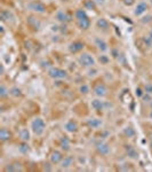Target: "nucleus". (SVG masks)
I'll use <instances>...</instances> for the list:
<instances>
[{"instance_id": "f257e3e1", "label": "nucleus", "mask_w": 152, "mask_h": 172, "mask_svg": "<svg viewBox=\"0 0 152 172\" xmlns=\"http://www.w3.org/2000/svg\"><path fill=\"white\" fill-rule=\"evenodd\" d=\"M30 127H31L32 133H33L34 136L40 137V136H42V134L45 133V131H46V123H45V120H44L41 117H35V118H33V119L31 120Z\"/></svg>"}, {"instance_id": "f03ea898", "label": "nucleus", "mask_w": 152, "mask_h": 172, "mask_svg": "<svg viewBox=\"0 0 152 172\" xmlns=\"http://www.w3.org/2000/svg\"><path fill=\"white\" fill-rule=\"evenodd\" d=\"M76 19H77V21H78V25H79L80 29L87 30V29L91 27V20L88 19L87 13H86L82 8L76 10Z\"/></svg>"}, {"instance_id": "7ed1b4c3", "label": "nucleus", "mask_w": 152, "mask_h": 172, "mask_svg": "<svg viewBox=\"0 0 152 172\" xmlns=\"http://www.w3.org/2000/svg\"><path fill=\"white\" fill-rule=\"evenodd\" d=\"M48 76L53 79H64L67 76V72L61 68H50L48 70Z\"/></svg>"}, {"instance_id": "20e7f679", "label": "nucleus", "mask_w": 152, "mask_h": 172, "mask_svg": "<svg viewBox=\"0 0 152 172\" xmlns=\"http://www.w3.org/2000/svg\"><path fill=\"white\" fill-rule=\"evenodd\" d=\"M79 63L82 65V67H87V68H91V67H94L95 65V58L91 56V54L88 53H84L81 54L79 58H78Z\"/></svg>"}, {"instance_id": "39448f33", "label": "nucleus", "mask_w": 152, "mask_h": 172, "mask_svg": "<svg viewBox=\"0 0 152 172\" xmlns=\"http://www.w3.org/2000/svg\"><path fill=\"white\" fill-rule=\"evenodd\" d=\"M95 148H96L97 153L101 154V155H103V156H106L110 153V146H109V143L103 141V140H101V141L95 143Z\"/></svg>"}, {"instance_id": "423d86ee", "label": "nucleus", "mask_w": 152, "mask_h": 172, "mask_svg": "<svg viewBox=\"0 0 152 172\" xmlns=\"http://www.w3.org/2000/svg\"><path fill=\"white\" fill-rule=\"evenodd\" d=\"M28 8L30 10L37 12V13H45L46 12V6L40 1H32L28 5Z\"/></svg>"}, {"instance_id": "0eeeda50", "label": "nucleus", "mask_w": 152, "mask_h": 172, "mask_svg": "<svg viewBox=\"0 0 152 172\" xmlns=\"http://www.w3.org/2000/svg\"><path fill=\"white\" fill-rule=\"evenodd\" d=\"M149 8V5L145 2V1H140L136 7H135V10H134V15L135 16H141L142 14H144Z\"/></svg>"}, {"instance_id": "6e6552de", "label": "nucleus", "mask_w": 152, "mask_h": 172, "mask_svg": "<svg viewBox=\"0 0 152 172\" xmlns=\"http://www.w3.org/2000/svg\"><path fill=\"white\" fill-rule=\"evenodd\" d=\"M63 158H64L63 153L60 151V150H53L50 156H49V160H50L52 164H60Z\"/></svg>"}, {"instance_id": "1a4fd4ad", "label": "nucleus", "mask_w": 152, "mask_h": 172, "mask_svg": "<svg viewBox=\"0 0 152 172\" xmlns=\"http://www.w3.org/2000/svg\"><path fill=\"white\" fill-rule=\"evenodd\" d=\"M94 93H95L96 96L103 98V96H105L108 94V88L104 84H98V85H96L94 87Z\"/></svg>"}, {"instance_id": "9d476101", "label": "nucleus", "mask_w": 152, "mask_h": 172, "mask_svg": "<svg viewBox=\"0 0 152 172\" xmlns=\"http://www.w3.org/2000/svg\"><path fill=\"white\" fill-rule=\"evenodd\" d=\"M84 47H85V44H84V43H81V41H73V43L70 44L69 51H70L71 53H78V52L82 51Z\"/></svg>"}, {"instance_id": "9b49d317", "label": "nucleus", "mask_w": 152, "mask_h": 172, "mask_svg": "<svg viewBox=\"0 0 152 172\" xmlns=\"http://www.w3.org/2000/svg\"><path fill=\"white\" fill-rule=\"evenodd\" d=\"M64 127H65V131L69 132V133H74V132L78 131V124H77V122L73 120V119L67 120V122L65 123V126H64Z\"/></svg>"}, {"instance_id": "f8f14e48", "label": "nucleus", "mask_w": 152, "mask_h": 172, "mask_svg": "<svg viewBox=\"0 0 152 172\" xmlns=\"http://www.w3.org/2000/svg\"><path fill=\"white\" fill-rule=\"evenodd\" d=\"M60 147H61L62 150L64 151H69L71 149V142H70V139L67 137H62L61 140H60Z\"/></svg>"}, {"instance_id": "ddd939ff", "label": "nucleus", "mask_w": 152, "mask_h": 172, "mask_svg": "<svg viewBox=\"0 0 152 172\" xmlns=\"http://www.w3.org/2000/svg\"><path fill=\"white\" fill-rule=\"evenodd\" d=\"M73 162H74V160L72 156H64V158L62 160L60 164H61L62 169H69L71 165H73Z\"/></svg>"}, {"instance_id": "4468645a", "label": "nucleus", "mask_w": 152, "mask_h": 172, "mask_svg": "<svg viewBox=\"0 0 152 172\" xmlns=\"http://www.w3.org/2000/svg\"><path fill=\"white\" fill-rule=\"evenodd\" d=\"M95 45L97 46V48L101 51V52H105V51H108V44H106V41L105 40H103V39H101V38H95Z\"/></svg>"}, {"instance_id": "2eb2a0df", "label": "nucleus", "mask_w": 152, "mask_h": 172, "mask_svg": "<svg viewBox=\"0 0 152 172\" xmlns=\"http://www.w3.org/2000/svg\"><path fill=\"white\" fill-rule=\"evenodd\" d=\"M56 20L62 22V23H66V22H70V21H71V17H70V15H67L65 12L60 10V12H57V14H56Z\"/></svg>"}, {"instance_id": "dca6fc26", "label": "nucleus", "mask_w": 152, "mask_h": 172, "mask_svg": "<svg viewBox=\"0 0 152 172\" xmlns=\"http://www.w3.org/2000/svg\"><path fill=\"white\" fill-rule=\"evenodd\" d=\"M102 124H103V122L101 119H98V118H91L87 122V125L91 129H98V127L102 126Z\"/></svg>"}, {"instance_id": "f3484780", "label": "nucleus", "mask_w": 152, "mask_h": 172, "mask_svg": "<svg viewBox=\"0 0 152 172\" xmlns=\"http://www.w3.org/2000/svg\"><path fill=\"white\" fill-rule=\"evenodd\" d=\"M91 108L94 109V110H103L104 109V102L103 101H101L100 99H95V100H93L91 101Z\"/></svg>"}, {"instance_id": "a211bd4d", "label": "nucleus", "mask_w": 152, "mask_h": 172, "mask_svg": "<svg viewBox=\"0 0 152 172\" xmlns=\"http://www.w3.org/2000/svg\"><path fill=\"white\" fill-rule=\"evenodd\" d=\"M18 136H20L22 141H25V142L30 141V132L28 129H21L18 132Z\"/></svg>"}, {"instance_id": "6ab92c4d", "label": "nucleus", "mask_w": 152, "mask_h": 172, "mask_svg": "<svg viewBox=\"0 0 152 172\" xmlns=\"http://www.w3.org/2000/svg\"><path fill=\"white\" fill-rule=\"evenodd\" d=\"M10 137H12V133L9 132V130H7L5 127H2L0 130V139H1V141H7V140L10 139Z\"/></svg>"}, {"instance_id": "aec40b11", "label": "nucleus", "mask_w": 152, "mask_h": 172, "mask_svg": "<svg viewBox=\"0 0 152 172\" xmlns=\"http://www.w3.org/2000/svg\"><path fill=\"white\" fill-rule=\"evenodd\" d=\"M96 25H97V28L101 29V30H108L110 28V24H109V22L105 19H100L96 22Z\"/></svg>"}, {"instance_id": "412c9836", "label": "nucleus", "mask_w": 152, "mask_h": 172, "mask_svg": "<svg viewBox=\"0 0 152 172\" xmlns=\"http://www.w3.org/2000/svg\"><path fill=\"white\" fill-rule=\"evenodd\" d=\"M6 171H22L23 168L21 166L20 163H13V164H8V166L5 168Z\"/></svg>"}, {"instance_id": "4be33fe9", "label": "nucleus", "mask_w": 152, "mask_h": 172, "mask_svg": "<svg viewBox=\"0 0 152 172\" xmlns=\"http://www.w3.org/2000/svg\"><path fill=\"white\" fill-rule=\"evenodd\" d=\"M8 94H9V89H7L5 85H1V87H0V96L1 98H6Z\"/></svg>"}, {"instance_id": "5701e85b", "label": "nucleus", "mask_w": 152, "mask_h": 172, "mask_svg": "<svg viewBox=\"0 0 152 172\" xmlns=\"http://www.w3.org/2000/svg\"><path fill=\"white\" fill-rule=\"evenodd\" d=\"M10 17H12V14H10L8 10H2V13H1V19H2L3 21H8V20H10Z\"/></svg>"}, {"instance_id": "b1692460", "label": "nucleus", "mask_w": 152, "mask_h": 172, "mask_svg": "<svg viewBox=\"0 0 152 172\" xmlns=\"http://www.w3.org/2000/svg\"><path fill=\"white\" fill-rule=\"evenodd\" d=\"M85 8H87V9H95V2L93 0H86L85 1Z\"/></svg>"}, {"instance_id": "393cba45", "label": "nucleus", "mask_w": 152, "mask_h": 172, "mask_svg": "<svg viewBox=\"0 0 152 172\" xmlns=\"http://www.w3.org/2000/svg\"><path fill=\"white\" fill-rule=\"evenodd\" d=\"M9 93L12 94V95H14V96H20L22 93H21V89L20 88H17V87H13L10 91H9Z\"/></svg>"}, {"instance_id": "a878e982", "label": "nucleus", "mask_w": 152, "mask_h": 172, "mask_svg": "<svg viewBox=\"0 0 152 172\" xmlns=\"http://www.w3.org/2000/svg\"><path fill=\"white\" fill-rule=\"evenodd\" d=\"M20 151H21V153H23V154H25V153H28V151H29V146H28V142L23 141V143H22V144H21V147H20Z\"/></svg>"}, {"instance_id": "bb28decb", "label": "nucleus", "mask_w": 152, "mask_h": 172, "mask_svg": "<svg viewBox=\"0 0 152 172\" xmlns=\"http://www.w3.org/2000/svg\"><path fill=\"white\" fill-rule=\"evenodd\" d=\"M127 154H128V156L132 157V158H136V157H137V153H136V150L133 149V148H128Z\"/></svg>"}, {"instance_id": "cd10ccee", "label": "nucleus", "mask_w": 152, "mask_h": 172, "mask_svg": "<svg viewBox=\"0 0 152 172\" xmlns=\"http://www.w3.org/2000/svg\"><path fill=\"white\" fill-rule=\"evenodd\" d=\"M125 134L129 138V137H134L135 136V131L132 129V127H127V129H125Z\"/></svg>"}, {"instance_id": "c85d7f7f", "label": "nucleus", "mask_w": 152, "mask_h": 172, "mask_svg": "<svg viewBox=\"0 0 152 172\" xmlns=\"http://www.w3.org/2000/svg\"><path fill=\"white\" fill-rule=\"evenodd\" d=\"M144 43L147 44V46H149V47H151L152 46V32L148 36V37H145L144 38Z\"/></svg>"}, {"instance_id": "c756f323", "label": "nucleus", "mask_w": 152, "mask_h": 172, "mask_svg": "<svg viewBox=\"0 0 152 172\" xmlns=\"http://www.w3.org/2000/svg\"><path fill=\"white\" fill-rule=\"evenodd\" d=\"M79 91H80V93H81V94H87V93L89 92V87H88L87 85H85V84H84V85L80 86Z\"/></svg>"}, {"instance_id": "7c9ffc66", "label": "nucleus", "mask_w": 152, "mask_h": 172, "mask_svg": "<svg viewBox=\"0 0 152 172\" xmlns=\"http://www.w3.org/2000/svg\"><path fill=\"white\" fill-rule=\"evenodd\" d=\"M145 93L147 94H152V84H147L145 85Z\"/></svg>"}, {"instance_id": "2f4dec72", "label": "nucleus", "mask_w": 152, "mask_h": 172, "mask_svg": "<svg viewBox=\"0 0 152 172\" xmlns=\"http://www.w3.org/2000/svg\"><path fill=\"white\" fill-rule=\"evenodd\" d=\"M100 61H101V63L106 64V63L109 62V58L105 56V55H101V57H100Z\"/></svg>"}, {"instance_id": "473e14b6", "label": "nucleus", "mask_w": 152, "mask_h": 172, "mask_svg": "<svg viewBox=\"0 0 152 172\" xmlns=\"http://www.w3.org/2000/svg\"><path fill=\"white\" fill-rule=\"evenodd\" d=\"M136 94H137L138 96H142V95H143V93H142V89H141V88H136Z\"/></svg>"}, {"instance_id": "72a5a7b5", "label": "nucleus", "mask_w": 152, "mask_h": 172, "mask_svg": "<svg viewBox=\"0 0 152 172\" xmlns=\"http://www.w3.org/2000/svg\"><path fill=\"white\" fill-rule=\"evenodd\" d=\"M96 1H97V2H100V3H103V2H105L106 0H96Z\"/></svg>"}, {"instance_id": "f704fd0d", "label": "nucleus", "mask_w": 152, "mask_h": 172, "mask_svg": "<svg viewBox=\"0 0 152 172\" xmlns=\"http://www.w3.org/2000/svg\"><path fill=\"white\" fill-rule=\"evenodd\" d=\"M150 118L152 119V110H151V113H150Z\"/></svg>"}, {"instance_id": "c9c22d12", "label": "nucleus", "mask_w": 152, "mask_h": 172, "mask_svg": "<svg viewBox=\"0 0 152 172\" xmlns=\"http://www.w3.org/2000/svg\"><path fill=\"white\" fill-rule=\"evenodd\" d=\"M150 146H151V148H152V142H151V144H150Z\"/></svg>"}, {"instance_id": "e433bc0d", "label": "nucleus", "mask_w": 152, "mask_h": 172, "mask_svg": "<svg viewBox=\"0 0 152 172\" xmlns=\"http://www.w3.org/2000/svg\"><path fill=\"white\" fill-rule=\"evenodd\" d=\"M151 107H152V101H151Z\"/></svg>"}, {"instance_id": "4c0bfd02", "label": "nucleus", "mask_w": 152, "mask_h": 172, "mask_svg": "<svg viewBox=\"0 0 152 172\" xmlns=\"http://www.w3.org/2000/svg\"><path fill=\"white\" fill-rule=\"evenodd\" d=\"M151 32H152V30H151Z\"/></svg>"}]
</instances>
